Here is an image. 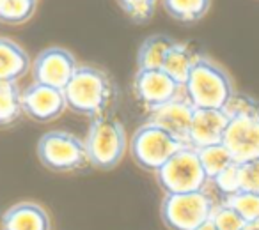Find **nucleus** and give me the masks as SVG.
<instances>
[{
    "label": "nucleus",
    "mask_w": 259,
    "mask_h": 230,
    "mask_svg": "<svg viewBox=\"0 0 259 230\" xmlns=\"http://www.w3.org/2000/svg\"><path fill=\"white\" fill-rule=\"evenodd\" d=\"M183 92L195 108L209 110H226L236 96L229 73L202 53H199L195 61L194 69L183 85Z\"/></svg>",
    "instance_id": "obj_2"
},
{
    "label": "nucleus",
    "mask_w": 259,
    "mask_h": 230,
    "mask_svg": "<svg viewBox=\"0 0 259 230\" xmlns=\"http://www.w3.org/2000/svg\"><path fill=\"white\" fill-rule=\"evenodd\" d=\"M197 154H199L201 165H202V168H204L206 176H208L209 183H211L219 174H222L226 168H229L233 163H236L233 154L229 152V149L224 144H215V145L197 149Z\"/></svg>",
    "instance_id": "obj_20"
},
{
    "label": "nucleus",
    "mask_w": 259,
    "mask_h": 230,
    "mask_svg": "<svg viewBox=\"0 0 259 230\" xmlns=\"http://www.w3.org/2000/svg\"><path fill=\"white\" fill-rule=\"evenodd\" d=\"M0 230H52L50 214L36 202H18L4 211Z\"/></svg>",
    "instance_id": "obj_14"
},
{
    "label": "nucleus",
    "mask_w": 259,
    "mask_h": 230,
    "mask_svg": "<svg viewBox=\"0 0 259 230\" xmlns=\"http://www.w3.org/2000/svg\"><path fill=\"white\" fill-rule=\"evenodd\" d=\"M132 90L148 113L183 94V87L163 69H137Z\"/></svg>",
    "instance_id": "obj_9"
},
{
    "label": "nucleus",
    "mask_w": 259,
    "mask_h": 230,
    "mask_svg": "<svg viewBox=\"0 0 259 230\" xmlns=\"http://www.w3.org/2000/svg\"><path fill=\"white\" fill-rule=\"evenodd\" d=\"M37 158L52 172H80L91 166L82 138L61 130L48 131L39 138Z\"/></svg>",
    "instance_id": "obj_8"
},
{
    "label": "nucleus",
    "mask_w": 259,
    "mask_h": 230,
    "mask_svg": "<svg viewBox=\"0 0 259 230\" xmlns=\"http://www.w3.org/2000/svg\"><path fill=\"white\" fill-rule=\"evenodd\" d=\"M156 183L165 195L192 193L208 190L209 179L199 159L197 149L183 145L158 172L155 174Z\"/></svg>",
    "instance_id": "obj_6"
},
{
    "label": "nucleus",
    "mask_w": 259,
    "mask_h": 230,
    "mask_svg": "<svg viewBox=\"0 0 259 230\" xmlns=\"http://www.w3.org/2000/svg\"><path fill=\"white\" fill-rule=\"evenodd\" d=\"M83 144L91 166L100 170H110L117 166L124 158L126 147L130 145L122 123L110 115L91 121Z\"/></svg>",
    "instance_id": "obj_4"
},
{
    "label": "nucleus",
    "mask_w": 259,
    "mask_h": 230,
    "mask_svg": "<svg viewBox=\"0 0 259 230\" xmlns=\"http://www.w3.org/2000/svg\"><path fill=\"white\" fill-rule=\"evenodd\" d=\"M32 68L27 51L8 37H0V80L18 82Z\"/></svg>",
    "instance_id": "obj_15"
},
{
    "label": "nucleus",
    "mask_w": 259,
    "mask_h": 230,
    "mask_svg": "<svg viewBox=\"0 0 259 230\" xmlns=\"http://www.w3.org/2000/svg\"><path fill=\"white\" fill-rule=\"evenodd\" d=\"M197 230H217V228H215V225H213V223H211V219H209V221H206L204 225L199 226Z\"/></svg>",
    "instance_id": "obj_27"
},
{
    "label": "nucleus",
    "mask_w": 259,
    "mask_h": 230,
    "mask_svg": "<svg viewBox=\"0 0 259 230\" xmlns=\"http://www.w3.org/2000/svg\"><path fill=\"white\" fill-rule=\"evenodd\" d=\"M195 106L187 99L185 92L178 96L176 99L169 101L163 106L156 108V110L148 113V123L155 124V126L165 130L178 140L187 144L188 133H190V124L194 119Z\"/></svg>",
    "instance_id": "obj_12"
},
{
    "label": "nucleus",
    "mask_w": 259,
    "mask_h": 230,
    "mask_svg": "<svg viewBox=\"0 0 259 230\" xmlns=\"http://www.w3.org/2000/svg\"><path fill=\"white\" fill-rule=\"evenodd\" d=\"M183 145L187 144L146 121L132 135L128 149L134 161L141 168L156 174Z\"/></svg>",
    "instance_id": "obj_7"
},
{
    "label": "nucleus",
    "mask_w": 259,
    "mask_h": 230,
    "mask_svg": "<svg viewBox=\"0 0 259 230\" xmlns=\"http://www.w3.org/2000/svg\"><path fill=\"white\" fill-rule=\"evenodd\" d=\"M227 205L234 209L248 226H259V193L238 191L227 198H222Z\"/></svg>",
    "instance_id": "obj_21"
},
{
    "label": "nucleus",
    "mask_w": 259,
    "mask_h": 230,
    "mask_svg": "<svg viewBox=\"0 0 259 230\" xmlns=\"http://www.w3.org/2000/svg\"><path fill=\"white\" fill-rule=\"evenodd\" d=\"M23 113L36 123H52L68 110L64 90L32 82L22 90Z\"/></svg>",
    "instance_id": "obj_11"
},
{
    "label": "nucleus",
    "mask_w": 259,
    "mask_h": 230,
    "mask_svg": "<svg viewBox=\"0 0 259 230\" xmlns=\"http://www.w3.org/2000/svg\"><path fill=\"white\" fill-rule=\"evenodd\" d=\"M247 230H259V226H248Z\"/></svg>",
    "instance_id": "obj_29"
},
{
    "label": "nucleus",
    "mask_w": 259,
    "mask_h": 230,
    "mask_svg": "<svg viewBox=\"0 0 259 230\" xmlns=\"http://www.w3.org/2000/svg\"><path fill=\"white\" fill-rule=\"evenodd\" d=\"M117 4L134 23H148L155 15L158 0H117Z\"/></svg>",
    "instance_id": "obj_24"
},
{
    "label": "nucleus",
    "mask_w": 259,
    "mask_h": 230,
    "mask_svg": "<svg viewBox=\"0 0 259 230\" xmlns=\"http://www.w3.org/2000/svg\"><path fill=\"white\" fill-rule=\"evenodd\" d=\"M22 115V89L18 82L0 80V128L15 124Z\"/></svg>",
    "instance_id": "obj_18"
},
{
    "label": "nucleus",
    "mask_w": 259,
    "mask_h": 230,
    "mask_svg": "<svg viewBox=\"0 0 259 230\" xmlns=\"http://www.w3.org/2000/svg\"><path fill=\"white\" fill-rule=\"evenodd\" d=\"M211 223L215 225L217 230H247L248 228L245 219L241 218L231 205H227L226 202H222V200H219V204L213 209Z\"/></svg>",
    "instance_id": "obj_23"
},
{
    "label": "nucleus",
    "mask_w": 259,
    "mask_h": 230,
    "mask_svg": "<svg viewBox=\"0 0 259 230\" xmlns=\"http://www.w3.org/2000/svg\"><path fill=\"white\" fill-rule=\"evenodd\" d=\"M197 57H199V53L192 50L188 44L174 41V44L169 48V51H167L162 69L170 78L176 80V82L183 87L185 83H187L188 76H190L192 69H194Z\"/></svg>",
    "instance_id": "obj_16"
},
{
    "label": "nucleus",
    "mask_w": 259,
    "mask_h": 230,
    "mask_svg": "<svg viewBox=\"0 0 259 230\" xmlns=\"http://www.w3.org/2000/svg\"><path fill=\"white\" fill-rule=\"evenodd\" d=\"M162 6L170 18L183 23H195L208 15L211 0H162Z\"/></svg>",
    "instance_id": "obj_19"
},
{
    "label": "nucleus",
    "mask_w": 259,
    "mask_h": 230,
    "mask_svg": "<svg viewBox=\"0 0 259 230\" xmlns=\"http://www.w3.org/2000/svg\"><path fill=\"white\" fill-rule=\"evenodd\" d=\"M219 204L208 190L192 193L163 195L160 216L169 230H197L211 219L213 209Z\"/></svg>",
    "instance_id": "obj_5"
},
{
    "label": "nucleus",
    "mask_w": 259,
    "mask_h": 230,
    "mask_svg": "<svg viewBox=\"0 0 259 230\" xmlns=\"http://www.w3.org/2000/svg\"><path fill=\"white\" fill-rule=\"evenodd\" d=\"M4 4H6V0H0V11H2V8H4Z\"/></svg>",
    "instance_id": "obj_28"
},
{
    "label": "nucleus",
    "mask_w": 259,
    "mask_h": 230,
    "mask_svg": "<svg viewBox=\"0 0 259 230\" xmlns=\"http://www.w3.org/2000/svg\"><path fill=\"white\" fill-rule=\"evenodd\" d=\"M37 0H6L4 8L0 11V22L20 25L32 18L36 11Z\"/></svg>",
    "instance_id": "obj_22"
},
{
    "label": "nucleus",
    "mask_w": 259,
    "mask_h": 230,
    "mask_svg": "<svg viewBox=\"0 0 259 230\" xmlns=\"http://www.w3.org/2000/svg\"><path fill=\"white\" fill-rule=\"evenodd\" d=\"M229 123L222 144L236 163L259 159V103L248 96L233 97L226 108Z\"/></svg>",
    "instance_id": "obj_3"
},
{
    "label": "nucleus",
    "mask_w": 259,
    "mask_h": 230,
    "mask_svg": "<svg viewBox=\"0 0 259 230\" xmlns=\"http://www.w3.org/2000/svg\"><path fill=\"white\" fill-rule=\"evenodd\" d=\"M172 44L174 39L165 34L146 37L137 51V69H162L165 55Z\"/></svg>",
    "instance_id": "obj_17"
},
{
    "label": "nucleus",
    "mask_w": 259,
    "mask_h": 230,
    "mask_svg": "<svg viewBox=\"0 0 259 230\" xmlns=\"http://www.w3.org/2000/svg\"><path fill=\"white\" fill-rule=\"evenodd\" d=\"M68 108L91 121L107 117L114 106L117 90L112 78L96 66L80 64L64 89Z\"/></svg>",
    "instance_id": "obj_1"
},
{
    "label": "nucleus",
    "mask_w": 259,
    "mask_h": 230,
    "mask_svg": "<svg viewBox=\"0 0 259 230\" xmlns=\"http://www.w3.org/2000/svg\"><path fill=\"white\" fill-rule=\"evenodd\" d=\"M75 55L64 48L52 46L43 50L32 62V78L36 83L64 90L78 69Z\"/></svg>",
    "instance_id": "obj_10"
},
{
    "label": "nucleus",
    "mask_w": 259,
    "mask_h": 230,
    "mask_svg": "<svg viewBox=\"0 0 259 230\" xmlns=\"http://www.w3.org/2000/svg\"><path fill=\"white\" fill-rule=\"evenodd\" d=\"M227 123H229V115L226 110L195 108L187 145L194 149H202L208 145L222 144Z\"/></svg>",
    "instance_id": "obj_13"
},
{
    "label": "nucleus",
    "mask_w": 259,
    "mask_h": 230,
    "mask_svg": "<svg viewBox=\"0 0 259 230\" xmlns=\"http://www.w3.org/2000/svg\"><path fill=\"white\" fill-rule=\"evenodd\" d=\"M240 165V188L241 191L259 193V159L238 163Z\"/></svg>",
    "instance_id": "obj_26"
},
{
    "label": "nucleus",
    "mask_w": 259,
    "mask_h": 230,
    "mask_svg": "<svg viewBox=\"0 0 259 230\" xmlns=\"http://www.w3.org/2000/svg\"><path fill=\"white\" fill-rule=\"evenodd\" d=\"M209 184H213V188L219 191L220 200H222V198L231 197V195H234V193H238V191H241V188H240V165H238V163H233L229 168H226L222 174H219V176H217Z\"/></svg>",
    "instance_id": "obj_25"
}]
</instances>
